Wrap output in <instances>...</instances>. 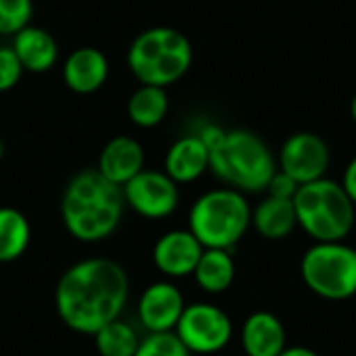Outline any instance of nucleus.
Segmentation results:
<instances>
[{
  "instance_id": "1",
  "label": "nucleus",
  "mask_w": 356,
  "mask_h": 356,
  "mask_svg": "<svg viewBox=\"0 0 356 356\" xmlns=\"http://www.w3.org/2000/svg\"><path fill=\"white\" fill-rule=\"evenodd\" d=\"M129 298L125 269L104 257H92L71 265L54 290V307L60 321L75 334L94 336L104 325L121 319Z\"/></svg>"
},
{
  "instance_id": "2",
  "label": "nucleus",
  "mask_w": 356,
  "mask_h": 356,
  "mask_svg": "<svg viewBox=\"0 0 356 356\" xmlns=\"http://www.w3.org/2000/svg\"><path fill=\"white\" fill-rule=\"evenodd\" d=\"M123 190L98 169L75 173L60 196V221L69 236L83 244L111 238L123 219Z\"/></svg>"
},
{
  "instance_id": "3",
  "label": "nucleus",
  "mask_w": 356,
  "mask_h": 356,
  "mask_svg": "<svg viewBox=\"0 0 356 356\" xmlns=\"http://www.w3.org/2000/svg\"><path fill=\"white\" fill-rule=\"evenodd\" d=\"M194 60L188 35L169 25H154L140 31L125 54L129 73L142 86L169 88L186 77Z\"/></svg>"
},
{
  "instance_id": "4",
  "label": "nucleus",
  "mask_w": 356,
  "mask_h": 356,
  "mask_svg": "<svg viewBox=\"0 0 356 356\" xmlns=\"http://www.w3.org/2000/svg\"><path fill=\"white\" fill-rule=\"evenodd\" d=\"M209 154V171L242 194L265 192L277 171V161L267 142L248 129H225L223 140Z\"/></svg>"
},
{
  "instance_id": "5",
  "label": "nucleus",
  "mask_w": 356,
  "mask_h": 356,
  "mask_svg": "<svg viewBox=\"0 0 356 356\" xmlns=\"http://www.w3.org/2000/svg\"><path fill=\"white\" fill-rule=\"evenodd\" d=\"M292 202L298 227L315 242H344L355 227V202L336 179L300 186Z\"/></svg>"
},
{
  "instance_id": "6",
  "label": "nucleus",
  "mask_w": 356,
  "mask_h": 356,
  "mask_svg": "<svg viewBox=\"0 0 356 356\" xmlns=\"http://www.w3.org/2000/svg\"><path fill=\"white\" fill-rule=\"evenodd\" d=\"M250 215L252 207L246 194L225 186L194 200L188 213V229L204 248L232 250L250 229Z\"/></svg>"
},
{
  "instance_id": "7",
  "label": "nucleus",
  "mask_w": 356,
  "mask_h": 356,
  "mask_svg": "<svg viewBox=\"0 0 356 356\" xmlns=\"http://www.w3.org/2000/svg\"><path fill=\"white\" fill-rule=\"evenodd\" d=\"M305 286L325 300L356 296V248L344 242H315L300 261Z\"/></svg>"
},
{
  "instance_id": "8",
  "label": "nucleus",
  "mask_w": 356,
  "mask_h": 356,
  "mask_svg": "<svg viewBox=\"0 0 356 356\" xmlns=\"http://www.w3.org/2000/svg\"><path fill=\"white\" fill-rule=\"evenodd\" d=\"M192 355L221 353L234 336L229 315L213 302L186 305L173 332Z\"/></svg>"
},
{
  "instance_id": "9",
  "label": "nucleus",
  "mask_w": 356,
  "mask_h": 356,
  "mask_svg": "<svg viewBox=\"0 0 356 356\" xmlns=\"http://www.w3.org/2000/svg\"><path fill=\"white\" fill-rule=\"evenodd\" d=\"M121 190L125 207L144 219H167L179 207V186L159 169H142Z\"/></svg>"
},
{
  "instance_id": "10",
  "label": "nucleus",
  "mask_w": 356,
  "mask_h": 356,
  "mask_svg": "<svg viewBox=\"0 0 356 356\" xmlns=\"http://www.w3.org/2000/svg\"><path fill=\"white\" fill-rule=\"evenodd\" d=\"M332 152L327 142L315 131H296L280 148L277 169L290 175L298 186L327 177Z\"/></svg>"
},
{
  "instance_id": "11",
  "label": "nucleus",
  "mask_w": 356,
  "mask_h": 356,
  "mask_svg": "<svg viewBox=\"0 0 356 356\" xmlns=\"http://www.w3.org/2000/svg\"><path fill=\"white\" fill-rule=\"evenodd\" d=\"M184 309L186 298L181 290L173 282L161 280L142 290L136 315L146 334H167L175 332Z\"/></svg>"
},
{
  "instance_id": "12",
  "label": "nucleus",
  "mask_w": 356,
  "mask_h": 356,
  "mask_svg": "<svg viewBox=\"0 0 356 356\" xmlns=\"http://www.w3.org/2000/svg\"><path fill=\"white\" fill-rule=\"evenodd\" d=\"M204 246L190 229H171L163 234L152 248V263L167 280H181L194 273Z\"/></svg>"
},
{
  "instance_id": "13",
  "label": "nucleus",
  "mask_w": 356,
  "mask_h": 356,
  "mask_svg": "<svg viewBox=\"0 0 356 356\" xmlns=\"http://www.w3.org/2000/svg\"><path fill=\"white\" fill-rule=\"evenodd\" d=\"M108 73L111 67L106 54L94 46H79L71 50L60 67L65 86L81 96L94 94L100 88H104Z\"/></svg>"
},
{
  "instance_id": "14",
  "label": "nucleus",
  "mask_w": 356,
  "mask_h": 356,
  "mask_svg": "<svg viewBox=\"0 0 356 356\" xmlns=\"http://www.w3.org/2000/svg\"><path fill=\"white\" fill-rule=\"evenodd\" d=\"M96 169L108 181L123 188L144 169V148L131 136H115L102 146Z\"/></svg>"
},
{
  "instance_id": "15",
  "label": "nucleus",
  "mask_w": 356,
  "mask_h": 356,
  "mask_svg": "<svg viewBox=\"0 0 356 356\" xmlns=\"http://www.w3.org/2000/svg\"><path fill=\"white\" fill-rule=\"evenodd\" d=\"M211 165V154L196 134L177 138L165 154V173L177 184H192L200 179Z\"/></svg>"
},
{
  "instance_id": "16",
  "label": "nucleus",
  "mask_w": 356,
  "mask_h": 356,
  "mask_svg": "<svg viewBox=\"0 0 356 356\" xmlns=\"http://www.w3.org/2000/svg\"><path fill=\"white\" fill-rule=\"evenodd\" d=\"M10 48L27 73H46L58 63V44L54 35L33 23L13 35Z\"/></svg>"
},
{
  "instance_id": "17",
  "label": "nucleus",
  "mask_w": 356,
  "mask_h": 356,
  "mask_svg": "<svg viewBox=\"0 0 356 356\" xmlns=\"http://www.w3.org/2000/svg\"><path fill=\"white\" fill-rule=\"evenodd\" d=\"M288 336L282 319L269 311H257L242 325V348L246 356H280L286 348Z\"/></svg>"
},
{
  "instance_id": "18",
  "label": "nucleus",
  "mask_w": 356,
  "mask_h": 356,
  "mask_svg": "<svg viewBox=\"0 0 356 356\" xmlns=\"http://www.w3.org/2000/svg\"><path fill=\"white\" fill-rule=\"evenodd\" d=\"M250 227H254V232L269 242L286 240L298 227L294 202L275 196H265L252 209Z\"/></svg>"
},
{
  "instance_id": "19",
  "label": "nucleus",
  "mask_w": 356,
  "mask_h": 356,
  "mask_svg": "<svg viewBox=\"0 0 356 356\" xmlns=\"http://www.w3.org/2000/svg\"><path fill=\"white\" fill-rule=\"evenodd\" d=\"M192 277L196 286L207 294L227 292L236 280V263H234L232 250L204 248Z\"/></svg>"
},
{
  "instance_id": "20",
  "label": "nucleus",
  "mask_w": 356,
  "mask_h": 356,
  "mask_svg": "<svg viewBox=\"0 0 356 356\" xmlns=\"http://www.w3.org/2000/svg\"><path fill=\"white\" fill-rule=\"evenodd\" d=\"M125 113L136 127L142 129L156 127L169 115V94L165 88L138 83V88L127 98Z\"/></svg>"
},
{
  "instance_id": "21",
  "label": "nucleus",
  "mask_w": 356,
  "mask_h": 356,
  "mask_svg": "<svg viewBox=\"0 0 356 356\" xmlns=\"http://www.w3.org/2000/svg\"><path fill=\"white\" fill-rule=\"evenodd\" d=\"M31 242V225L27 217L13 209L0 207V263H13L25 254Z\"/></svg>"
},
{
  "instance_id": "22",
  "label": "nucleus",
  "mask_w": 356,
  "mask_h": 356,
  "mask_svg": "<svg viewBox=\"0 0 356 356\" xmlns=\"http://www.w3.org/2000/svg\"><path fill=\"white\" fill-rule=\"evenodd\" d=\"M94 346L100 356H134L140 346V336L134 325L117 319L104 325L94 336Z\"/></svg>"
},
{
  "instance_id": "23",
  "label": "nucleus",
  "mask_w": 356,
  "mask_h": 356,
  "mask_svg": "<svg viewBox=\"0 0 356 356\" xmlns=\"http://www.w3.org/2000/svg\"><path fill=\"white\" fill-rule=\"evenodd\" d=\"M33 0H0V35H15L31 23Z\"/></svg>"
},
{
  "instance_id": "24",
  "label": "nucleus",
  "mask_w": 356,
  "mask_h": 356,
  "mask_svg": "<svg viewBox=\"0 0 356 356\" xmlns=\"http://www.w3.org/2000/svg\"><path fill=\"white\" fill-rule=\"evenodd\" d=\"M134 356H192V353L181 344V340L173 334H146L140 340V346Z\"/></svg>"
},
{
  "instance_id": "25",
  "label": "nucleus",
  "mask_w": 356,
  "mask_h": 356,
  "mask_svg": "<svg viewBox=\"0 0 356 356\" xmlns=\"http://www.w3.org/2000/svg\"><path fill=\"white\" fill-rule=\"evenodd\" d=\"M23 67L15 54V50L8 46H0V94L17 88V83L23 77Z\"/></svg>"
},
{
  "instance_id": "26",
  "label": "nucleus",
  "mask_w": 356,
  "mask_h": 356,
  "mask_svg": "<svg viewBox=\"0 0 356 356\" xmlns=\"http://www.w3.org/2000/svg\"><path fill=\"white\" fill-rule=\"evenodd\" d=\"M298 184L290 177V175H286L284 171H275L273 173V177L269 179V184H267V196H275V198H284V200H292L294 196H296V192H298Z\"/></svg>"
},
{
  "instance_id": "27",
  "label": "nucleus",
  "mask_w": 356,
  "mask_h": 356,
  "mask_svg": "<svg viewBox=\"0 0 356 356\" xmlns=\"http://www.w3.org/2000/svg\"><path fill=\"white\" fill-rule=\"evenodd\" d=\"M342 188L346 190V194L350 196V200L355 202L356 207V156L346 165L344 175H342Z\"/></svg>"
},
{
  "instance_id": "28",
  "label": "nucleus",
  "mask_w": 356,
  "mask_h": 356,
  "mask_svg": "<svg viewBox=\"0 0 356 356\" xmlns=\"http://www.w3.org/2000/svg\"><path fill=\"white\" fill-rule=\"evenodd\" d=\"M280 356H319L315 350L307 348V346H288Z\"/></svg>"
},
{
  "instance_id": "29",
  "label": "nucleus",
  "mask_w": 356,
  "mask_h": 356,
  "mask_svg": "<svg viewBox=\"0 0 356 356\" xmlns=\"http://www.w3.org/2000/svg\"><path fill=\"white\" fill-rule=\"evenodd\" d=\"M350 117H353V121H355L356 125V94L353 96V100H350Z\"/></svg>"
},
{
  "instance_id": "30",
  "label": "nucleus",
  "mask_w": 356,
  "mask_h": 356,
  "mask_svg": "<svg viewBox=\"0 0 356 356\" xmlns=\"http://www.w3.org/2000/svg\"><path fill=\"white\" fill-rule=\"evenodd\" d=\"M2 156H4V142L0 140V159H2Z\"/></svg>"
},
{
  "instance_id": "31",
  "label": "nucleus",
  "mask_w": 356,
  "mask_h": 356,
  "mask_svg": "<svg viewBox=\"0 0 356 356\" xmlns=\"http://www.w3.org/2000/svg\"><path fill=\"white\" fill-rule=\"evenodd\" d=\"M0 267H2V263H0Z\"/></svg>"
},
{
  "instance_id": "32",
  "label": "nucleus",
  "mask_w": 356,
  "mask_h": 356,
  "mask_svg": "<svg viewBox=\"0 0 356 356\" xmlns=\"http://www.w3.org/2000/svg\"><path fill=\"white\" fill-rule=\"evenodd\" d=\"M355 248H356V242H355Z\"/></svg>"
}]
</instances>
